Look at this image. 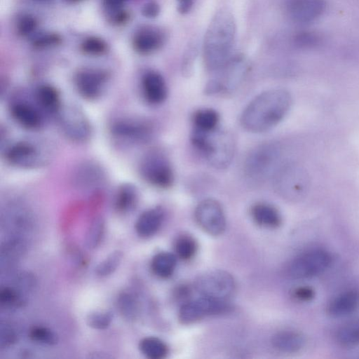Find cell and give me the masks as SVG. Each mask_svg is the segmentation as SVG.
Instances as JSON below:
<instances>
[{
    "label": "cell",
    "instance_id": "17",
    "mask_svg": "<svg viewBox=\"0 0 359 359\" xmlns=\"http://www.w3.org/2000/svg\"><path fill=\"white\" fill-rule=\"evenodd\" d=\"M39 107L24 100H15L11 105L13 119L25 128L35 130L42 126L43 118Z\"/></svg>",
    "mask_w": 359,
    "mask_h": 359
},
{
    "label": "cell",
    "instance_id": "41",
    "mask_svg": "<svg viewBox=\"0 0 359 359\" xmlns=\"http://www.w3.org/2000/svg\"><path fill=\"white\" fill-rule=\"evenodd\" d=\"M17 341V334L15 330L8 325H1L0 327V348H8Z\"/></svg>",
    "mask_w": 359,
    "mask_h": 359
},
{
    "label": "cell",
    "instance_id": "31",
    "mask_svg": "<svg viewBox=\"0 0 359 359\" xmlns=\"http://www.w3.org/2000/svg\"><path fill=\"white\" fill-rule=\"evenodd\" d=\"M140 351L150 359H162L168 353L166 344L160 339L149 337L142 339L139 344Z\"/></svg>",
    "mask_w": 359,
    "mask_h": 359
},
{
    "label": "cell",
    "instance_id": "38",
    "mask_svg": "<svg viewBox=\"0 0 359 359\" xmlns=\"http://www.w3.org/2000/svg\"><path fill=\"white\" fill-rule=\"evenodd\" d=\"M81 49L87 55H100L107 51V44L101 38L90 36L83 41Z\"/></svg>",
    "mask_w": 359,
    "mask_h": 359
},
{
    "label": "cell",
    "instance_id": "28",
    "mask_svg": "<svg viewBox=\"0 0 359 359\" xmlns=\"http://www.w3.org/2000/svg\"><path fill=\"white\" fill-rule=\"evenodd\" d=\"M194 130L210 133L218 128L219 115L212 109H202L196 111L193 116Z\"/></svg>",
    "mask_w": 359,
    "mask_h": 359
},
{
    "label": "cell",
    "instance_id": "33",
    "mask_svg": "<svg viewBox=\"0 0 359 359\" xmlns=\"http://www.w3.org/2000/svg\"><path fill=\"white\" fill-rule=\"evenodd\" d=\"M1 305L7 308H19L26 304V299L19 291L13 287H4L0 292Z\"/></svg>",
    "mask_w": 359,
    "mask_h": 359
},
{
    "label": "cell",
    "instance_id": "20",
    "mask_svg": "<svg viewBox=\"0 0 359 359\" xmlns=\"http://www.w3.org/2000/svg\"><path fill=\"white\" fill-rule=\"evenodd\" d=\"M72 179L79 187L95 189L104 184L105 174L96 163L85 162L75 169Z\"/></svg>",
    "mask_w": 359,
    "mask_h": 359
},
{
    "label": "cell",
    "instance_id": "9",
    "mask_svg": "<svg viewBox=\"0 0 359 359\" xmlns=\"http://www.w3.org/2000/svg\"><path fill=\"white\" fill-rule=\"evenodd\" d=\"M114 137L129 144H139L149 141L154 133L153 124L149 121L137 118H121L110 126Z\"/></svg>",
    "mask_w": 359,
    "mask_h": 359
},
{
    "label": "cell",
    "instance_id": "30",
    "mask_svg": "<svg viewBox=\"0 0 359 359\" xmlns=\"http://www.w3.org/2000/svg\"><path fill=\"white\" fill-rule=\"evenodd\" d=\"M116 306L119 313L128 320H135L139 311V304L137 297L129 291L121 292L116 300Z\"/></svg>",
    "mask_w": 359,
    "mask_h": 359
},
{
    "label": "cell",
    "instance_id": "26",
    "mask_svg": "<svg viewBox=\"0 0 359 359\" xmlns=\"http://www.w3.org/2000/svg\"><path fill=\"white\" fill-rule=\"evenodd\" d=\"M138 201L136 189L131 184H125L118 188L114 198V208L119 213L133 210Z\"/></svg>",
    "mask_w": 359,
    "mask_h": 359
},
{
    "label": "cell",
    "instance_id": "12",
    "mask_svg": "<svg viewBox=\"0 0 359 359\" xmlns=\"http://www.w3.org/2000/svg\"><path fill=\"white\" fill-rule=\"evenodd\" d=\"M5 157L11 165L21 168L39 167L46 161V154L41 147L29 141H20L9 146Z\"/></svg>",
    "mask_w": 359,
    "mask_h": 359
},
{
    "label": "cell",
    "instance_id": "4",
    "mask_svg": "<svg viewBox=\"0 0 359 359\" xmlns=\"http://www.w3.org/2000/svg\"><path fill=\"white\" fill-rule=\"evenodd\" d=\"M280 156L279 145L266 142L256 146L244 162V174L252 182H261L274 174Z\"/></svg>",
    "mask_w": 359,
    "mask_h": 359
},
{
    "label": "cell",
    "instance_id": "35",
    "mask_svg": "<svg viewBox=\"0 0 359 359\" xmlns=\"http://www.w3.org/2000/svg\"><path fill=\"white\" fill-rule=\"evenodd\" d=\"M122 259L123 252L121 251H114L97 265L95 270V273L101 277L111 274L119 266Z\"/></svg>",
    "mask_w": 359,
    "mask_h": 359
},
{
    "label": "cell",
    "instance_id": "39",
    "mask_svg": "<svg viewBox=\"0 0 359 359\" xmlns=\"http://www.w3.org/2000/svg\"><path fill=\"white\" fill-rule=\"evenodd\" d=\"M320 37L315 32H302L294 37V44L299 48H312L318 45Z\"/></svg>",
    "mask_w": 359,
    "mask_h": 359
},
{
    "label": "cell",
    "instance_id": "46",
    "mask_svg": "<svg viewBox=\"0 0 359 359\" xmlns=\"http://www.w3.org/2000/svg\"><path fill=\"white\" fill-rule=\"evenodd\" d=\"M128 13L126 11L122 9H118L114 11L113 15L111 17V20L116 25H121L128 20Z\"/></svg>",
    "mask_w": 359,
    "mask_h": 359
},
{
    "label": "cell",
    "instance_id": "1",
    "mask_svg": "<svg viewBox=\"0 0 359 359\" xmlns=\"http://www.w3.org/2000/svg\"><path fill=\"white\" fill-rule=\"evenodd\" d=\"M292 105L290 93L281 88L262 92L253 98L244 109L241 123L252 133H263L278 124L287 115Z\"/></svg>",
    "mask_w": 359,
    "mask_h": 359
},
{
    "label": "cell",
    "instance_id": "10",
    "mask_svg": "<svg viewBox=\"0 0 359 359\" xmlns=\"http://www.w3.org/2000/svg\"><path fill=\"white\" fill-rule=\"evenodd\" d=\"M196 290L202 295L226 300L235 290L233 276L223 270H212L201 274L195 280Z\"/></svg>",
    "mask_w": 359,
    "mask_h": 359
},
{
    "label": "cell",
    "instance_id": "3",
    "mask_svg": "<svg viewBox=\"0 0 359 359\" xmlns=\"http://www.w3.org/2000/svg\"><path fill=\"white\" fill-rule=\"evenodd\" d=\"M191 143L214 168L224 169L231 163L235 153L232 135L218 128L210 133L192 131Z\"/></svg>",
    "mask_w": 359,
    "mask_h": 359
},
{
    "label": "cell",
    "instance_id": "43",
    "mask_svg": "<svg viewBox=\"0 0 359 359\" xmlns=\"http://www.w3.org/2000/svg\"><path fill=\"white\" fill-rule=\"evenodd\" d=\"M294 297L302 302H309L314 298V290L307 286H302L296 288L293 292Z\"/></svg>",
    "mask_w": 359,
    "mask_h": 359
},
{
    "label": "cell",
    "instance_id": "16",
    "mask_svg": "<svg viewBox=\"0 0 359 359\" xmlns=\"http://www.w3.org/2000/svg\"><path fill=\"white\" fill-rule=\"evenodd\" d=\"M325 0H285V11L287 16L297 23L311 22L325 11Z\"/></svg>",
    "mask_w": 359,
    "mask_h": 359
},
{
    "label": "cell",
    "instance_id": "2",
    "mask_svg": "<svg viewBox=\"0 0 359 359\" xmlns=\"http://www.w3.org/2000/svg\"><path fill=\"white\" fill-rule=\"evenodd\" d=\"M236 33L232 13L226 8L215 13L206 30L203 60L210 71H218L230 60Z\"/></svg>",
    "mask_w": 359,
    "mask_h": 359
},
{
    "label": "cell",
    "instance_id": "49",
    "mask_svg": "<svg viewBox=\"0 0 359 359\" xmlns=\"http://www.w3.org/2000/svg\"><path fill=\"white\" fill-rule=\"evenodd\" d=\"M67 1H70V2H78L81 0H67Z\"/></svg>",
    "mask_w": 359,
    "mask_h": 359
},
{
    "label": "cell",
    "instance_id": "42",
    "mask_svg": "<svg viewBox=\"0 0 359 359\" xmlns=\"http://www.w3.org/2000/svg\"><path fill=\"white\" fill-rule=\"evenodd\" d=\"M61 41L59 35L56 34H43L35 39L33 45L37 48H47L57 45Z\"/></svg>",
    "mask_w": 359,
    "mask_h": 359
},
{
    "label": "cell",
    "instance_id": "32",
    "mask_svg": "<svg viewBox=\"0 0 359 359\" xmlns=\"http://www.w3.org/2000/svg\"><path fill=\"white\" fill-rule=\"evenodd\" d=\"M104 233V221L101 217H95L86 235V245L89 249L97 248L102 242Z\"/></svg>",
    "mask_w": 359,
    "mask_h": 359
},
{
    "label": "cell",
    "instance_id": "25",
    "mask_svg": "<svg viewBox=\"0 0 359 359\" xmlns=\"http://www.w3.org/2000/svg\"><path fill=\"white\" fill-rule=\"evenodd\" d=\"M251 215L255 222L264 227L276 228L281 224V215L273 205L258 203L251 208Z\"/></svg>",
    "mask_w": 359,
    "mask_h": 359
},
{
    "label": "cell",
    "instance_id": "23",
    "mask_svg": "<svg viewBox=\"0 0 359 359\" xmlns=\"http://www.w3.org/2000/svg\"><path fill=\"white\" fill-rule=\"evenodd\" d=\"M35 99L40 109L47 114L57 115L62 108L59 93L49 84L36 88Z\"/></svg>",
    "mask_w": 359,
    "mask_h": 359
},
{
    "label": "cell",
    "instance_id": "13",
    "mask_svg": "<svg viewBox=\"0 0 359 359\" xmlns=\"http://www.w3.org/2000/svg\"><path fill=\"white\" fill-rule=\"evenodd\" d=\"M62 130L77 142H86L91 135V126L86 116L77 108L65 107L57 114Z\"/></svg>",
    "mask_w": 359,
    "mask_h": 359
},
{
    "label": "cell",
    "instance_id": "8",
    "mask_svg": "<svg viewBox=\"0 0 359 359\" xmlns=\"http://www.w3.org/2000/svg\"><path fill=\"white\" fill-rule=\"evenodd\" d=\"M332 259L331 255L325 250H311L294 258L290 263L287 272L294 279L313 278L327 269Z\"/></svg>",
    "mask_w": 359,
    "mask_h": 359
},
{
    "label": "cell",
    "instance_id": "22",
    "mask_svg": "<svg viewBox=\"0 0 359 359\" xmlns=\"http://www.w3.org/2000/svg\"><path fill=\"white\" fill-rule=\"evenodd\" d=\"M162 208L156 207L143 212L135 222V231L142 238H148L156 233L163 220Z\"/></svg>",
    "mask_w": 359,
    "mask_h": 359
},
{
    "label": "cell",
    "instance_id": "15",
    "mask_svg": "<svg viewBox=\"0 0 359 359\" xmlns=\"http://www.w3.org/2000/svg\"><path fill=\"white\" fill-rule=\"evenodd\" d=\"M108 76L97 69H84L75 76V85L78 92L85 98L95 99L104 91Z\"/></svg>",
    "mask_w": 359,
    "mask_h": 359
},
{
    "label": "cell",
    "instance_id": "6",
    "mask_svg": "<svg viewBox=\"0 0 359 359\" xmlns=\"http://www.w3.org/2000/svg\"><path fill=\"white\" fill-rule=\"evenodd\" d=\"M308 177L297 165L288 163L280 167L273 174V185L276 191L289 200L300 198L306 192Z\"/></svg>",
    "mask_w": 359,
    "mask_h": 359
},
{
    "label": "cell",
    "instance_id": "29",
    "mask_svg": "<svg viewBox=\"0 0 359 359\" xmlns=\"http://www.w3.org/2000/svg\"><path fill=\"white\" fill-rule=\"evenodd\" d=\"M176 266V257L172 253L162 252L156 254L151 262L153 273L161 278L170 277Z\"/></svg>",
    "mask_w": 359,
    "mask_h": 359
},
{
    "label": "cell",
    "instance_id": "18",
    "mask_svg": "<svg viewBox=\"0 0 359 359\" xmlns=\"http://www.w3.org/2000/svg\"><path fill=\"white\" fill-rule=\"evenodd\" d=\"M142 91L146 101L154 105L163 103L168 95L163 76L156 71L147 72L142 78Z\"/></svg>",
    "mask_w": 359,
    "mask_h": 359
},
{
    "label": "cell",
    "instance_id": "48",
    "mask_svg": "<svg viewBox=\"0 0 359 359\" xmlns=\"http://www.w3.org/2000/svg\"><path fill=\"white\" fill-rule=\"evenodd\" d=\"M126 0H103L104 4L110 10L116 11L121 9Z\"/></svg>",
    "mask_w": 359,
    "mask_h": 359
},
{
    "label": "cell",
    "instance_id": "34",
    "mask_svg": "<svg viewBox=\"0 0 359 359\" xmlns=\"http://www.w3.org/2000/svg\"><path fill=\"white\" fill-rule=\"evenodd\" d=\"M177 255L182 259L192 258L197 250L196 241L190 236L183 235L178 237L175 243Z\"/></svg>",
    "mask_w": 359,
    "mask_h": 359
},
{
    "label": "cell",
    "instance_id": "24",
    "mask_svg": "<svg viewBox=\"0 0 359 359\" xmlns=\"http://www.w3.org/2000/svg\"><path fill=\"white\" fill-rule=\"evenodd\" d=\"M271 344L280 352L292 353L300 351L304 347L305 339L299 332L283 330L276 333L272 337Z\"/></svg>",
    "mask_w": 359,
    "mask_h": 359
},
{
    "label": "cell",
    "instance_id": "11",
    "mask_svg": "<svg viewBox=\"0 0 359 359\" xmlns=\"http://www.w3.org/2000/svg\"><path fill=\"white\" fill-rule=\"evenodd\" d=\"M229 309L226 300L203 296L184 304L180 310L179 318L182 323L189 324L208 316L225 313Z\"/></svg>",
    "mask_w": 359,
    "mask_h": 359
},
{
    "label": "cell",
    "instance_id": "19",
    "mask_svg": "<svg viewBox=\"0 0 359 359\" xmlns=\"http://www.w3.org/2000/svg\"><path fill=\"white\" fill-rule=\"evenodd\" d=\"M165 40V33L154 27L140 29L134 36V49L140 54H149L159 49Z\"/></svg>",
    "mask_w": 359,
    "mask_h": 359
},
{
    "label": "cell",
    "instance_id": "45",
    "mask_svg": "<svg viewBox=\"0 0 359 359\" xmlns=\"http://www.w3.org/2000/svg\"><path fill=\"white\" fill-rule=\"evenodd\" d=\"M195 57V48H191L188 50L187 55L184 59L183 62V72L188 74L191 69L193 65V62L194 61Z\"/></svg>",
    "mask_w": 359,
    "mask_h": 359
},
{
    "label": "cell",
    "instance_id": "21",
    "mask_svg": "<svg viewBox=\"0 0 359 359\" xmlns=\"http://www.w3.org/2000/svg\"><path fill=\"white\" fill-rule=\"evenodd\" d=\"M359 306V292L349 290L344 292L329 303L327 312L333 318H341L350 315Z\"/></svg>",
    "mask_w": 359,
    "mask_h": 359
},
{
    "label": "cell",
    "instance_id": "5",
    "mask_svg": "<svg viewBox=\"0 0 359 359\" xmlns=\"http://www.w3.org/2000/svg\"><path fill=\"white\" fill-rule=\"evenodd\" d=\"M140 171L146 182L158 188H169L174 182L171 163L167 156L160 151L147 153L141 161Z\"/></svg>",
    "mask_w": 359,
    "mask_h": 359
},
{
    "label": "cell",
    "instance_id": "47",
    "mask_svg": "<svg viewBox=\"0 0 359 359\" xmlns=\"http://www.w3.org/2000/svg\"><path fill=\"white\" fill-rule=\"evenodd\" d=\"M195 0H177V10L181 14L188 13L192 8Z\"/></svg>",
    "mask_w": 359,
    "mask_h": 359
},
{
    "label": "cell",
    "instance_id": "7",
    "mask_svg": "<svg viewBox=\"0 0 359 359\" xmlns=\"http://www.w3.org/2000/svg\"><path fill=\"white\" fill-rule=\"evenodd\" d=\"M220 74L208 81L205 92L209 95L229 93L236 89L243 80L248 65L245 58L241 55L231 57L219 70Z\"/></svg>",
    "mask_w": 359,
    "mask_h": 359
},
{
    "label": "cell",
    "instance_id": "27",
    "mask_svg": "<svg viewBox=\"0 0 359 359\" xmlns=\"http://www.w3.org/2000/svg\"><path fill=\"white\" fill-rule=\"evenodd\" d=\"M336 339L342 347L352 348L359 345V318L344 323L337 331Z\"/></svg>",
    "mask_w": 359,
    "mask_h": 359
},
{
    "label": "cell",
    "instance_id": "40",
    "mask_svg": "<svg viewBox=\"0 0 359 359\" xmlns=\"http://www.w3.org/2000/svg\"><path fill=\"white\" fill-rule=\"evenodd\" d=\"M38 25L37 20L31 15H23L17 22V31L19 34L26 36L32 34Z\"/></svg>",
    "mask_w": 359,
    "mask_h": 359
},
{
    "label": "cell",
    "instance_id": "14",
    "mask_svg": "<svg viewBox=\"0 0 359 359\" xmlns=\"http://www.w3.org/2000/svg\"><path fill=\"white\" fill-rule=\"evenodd\" d=\"M198 225L212 236L222 234L226 228V219L220 203L212 198L201 201L195 210Z\"/></svg>",
    "mask_w": 359,
    "mask_h": 359
},
{
    "label": "cell",
    "instance_id": "37",
    "mask_svg": "<svg viewBox=\"0 0 359 359\" xmlns=\"http://www.w3.org/2000/svg\"><path fill=\"white\" fill-rule=\"evenodd\" d=\"M112 318L110 311H95L87 316L86 323L93 329L104 330L109 326Z\"/></svg>",
    "mask_w": 359,
    "mask_h": 359
},
{
    "label": "cell",
    "instance_id": "36",
    "mask_svg": "<svg viewBox=\"0 0 359 359\" xmlns=\"http://www.w3.org/2000/svg\"><path fill=\"white\" fill-rule=\"evenodd\" d=\"M29 337L33 341L43 345L53 346L58 342L57 334L50 328L42 326L32 327Z\"/></svg>",
    "mask_w": 359,
    "mask_h": 359
},
{
    "label": "cell",
    "instance_id": "44",
    "mask_svg": "<svg viewBox=\"0 0 359 359\" xmlns=\"http://www.w3.org/2000/svg\"><path fill=\"white\" fill-rule=\"evenodd\" d=\"M159 13V5L155 1L148 2L142 8V14L149 18H156Z\"/></svg>",
    "mask_w": 359,
    "mask_h": 359
}]
</instances>
